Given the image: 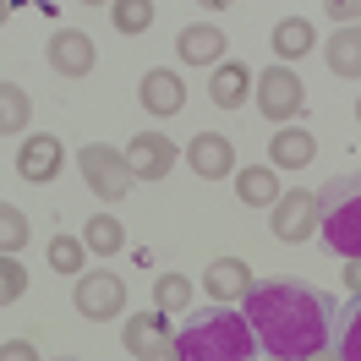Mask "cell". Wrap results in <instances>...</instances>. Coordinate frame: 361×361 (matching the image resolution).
I'll list each match as a JSON object with an SVG mask.
<instances>
[{"label":"cell","mask_w":361,"mask_h":361,"mask_svg":"<svg viewBox=\"0 0 361 361\" xmlns=\"http://www.w3.org/2000/svg\"><path fill=\"white\" fill-rule=\"evenodd\" d=\"M329 350L339 361H361V290H350V301L334 307V339H329Z\"/></svg>","instance_id":"16"},{"label":"cell","mask_w":361,"mask_h":361,"mask_svg":"<svg viewBox=\"0 0 361 361\" xmlns=\"http://www.w3.org/2000/svg\"><path fill=\"white\" fill-rule=\"evenodd\" d=\"M208 93H214L219 110H235V104H247V93H252V71L241 61H225V66H214V77H208Z\"/></svg>","instance_id":"17"},{"label":"cell","mask_w":361,"mask_h":361,"mask_svg":"<svg viewBox=\"0 0 361 361\" xmlns=\"http://www.w3.org/2000/svg\"><path fill=\"white\" fill-rule=\"evenodd\" d=\"M356 121H361V104H356Z\"/></svg>","instance_id":"35"},{"label":"cell","mask_w":361,"mask_h":361,"mask_svg":"<svg viewBox=\"0 0 361 361\" xmlns=\"http://www.w3.org/2000/svg\"><path fill=\"white\" fill-rule=\"evenodd\" d=\"M6 17H11V6H6V0H0V23H6Z\"/></svg>","instance_id":"34"},{"label":"cell","mask_w":361,"mask_h":361,"mask_svg":"<svg viewBox=\"0 0 361 361\" xmlns=\"http://www.w3.org/2000/svg\"><path fill=\"white\" fill-rule=\"evenodd\" d=\"M186 164L203 180H225V176H235V142L219 132H197L192 148H186Z\"/></svg>","instance_id":"9"},{"label":"cell","mask_w":361,"mask_h":361,"mask_svg":"<svg viewBox=\"0 0 361 361\" xmlns=\"http://www.w3.org/2000/svg\"><path fill=\"white\" fill-rule=\"evenodd\" d=\"M345 285H350V290H361V263H350V269H345Z\"/></svg>","instance_id":"31"},{"label":"cell","mask_w":361,"mask_h":361,"mask_svg":"<svg viewBox=\"0 0 361 361\" xmlns=\"http://www.w3.org/2000/svg\"><path fill=\"white\" fill-rule=\"evenodd\" d=\"M317 230L345 263H361V186L356 180H329L317 192Z\"/></svg>","instance_id":"3"},{"label":"cell","mask_w":361,"mask_h":361,"mask_svg":"<svg viewBox=\"0 0 361 361\" xmlns=\"http://www.w3.org/2000/svg\"><path fill=\"white\" fill-rule=\"evenodd\" d=\"M312 17H279L274 23V55L279 61H301V55H312Z\"/></svg>","instance_id":"19"},{"label":"cell","mask_w":361,"mask_h":361,"mask_svg":"<svg viewBox=\"0 0 361 361\" xmlns=\"http://www.w3.org/2000/svg\"><path fill=\"white\" fill-rule=\"evenodd\" d=\"M247 290H252V269L241 263V257H219V263H208V295H214L219 307L247 301Z\"/></svg>","instance_id":"14"},{"label":"cell","mask_w":361,"mask_h":361,"mask_svg":"<svg viewBox=\"0 0 361 361\" xmlns=\"http://www.w3.org/2000/svg\"><path fill=\"white\" fill-rule=\"evenodd\" d=\"M142 361H180V356H176V345H164V350H154V356H142Z\"/></svg>","instance_id":"32"},{"label":"cell","mask_w":361,"mask_h":361,"mask_svg":"<svg viewBox=\"0 0 361 361\" xmlns=\"http://www.w3.org/2000/svg\"><path fill=\"white\" fill-rule=\"evenodd\" d=\"M23 290H27V269L17 257H0V307H11Z\"/></svg>","instance_id":"28"},{"label":"cell","mask_w":361,"mask_h":361,"mask_svg":"<svg viewBox=\"0 0 361 361\" xmlns=\"http://www.w3.org/2000/svg\"><path fill=\"white\" fill-rule=\"evenodd\" d=\"M77 170H82V180H88L104 203H121V197L132 192V180H137L132 164H126V154H121V148H104V142L77 148Z\"/></svg>","instance_id":"4"},{"label":"cell","mask_w":361,"mask_h":361,"mask_svg":"<svg viewBox=\"0 0 361 361\" xmlns=\"http://www.w3.org/2000/svg\"><path fill=\"white\" fill-rule=\"evenodd\" d=\"M263 361H312L334 339V301L307 279H263L241 301Z\"/></svg>","instance_id":"1"},{"label":"cell","mask_w":361,"mask_h":361,"mask_svg":"<svg viewBox=\"0 0 361 361\" xmlns=\"http://www.w3.org/2000/svg\"><path fill=\"white\" fill-rule=\"evenodd\" d=\"M329 66L339 77H361V27H339L329 39Z\"/></svg>","instance_id":"22"},{"label":"cell","mask_w":361,"mask_h":361,"mask_svg":"<svg viewBox=\"0 0 361 361\" xmlns=\"http://www.w3.org/2000/svg\"><path fill=\"white\" fill-rule=\"evenodd\" d=\"M23 247H27V219H23V208H6V203H0V257H17Z\"/></svg>","instance_id":"26"},{"label":"cell","mask_w":361,"mask_h":361,"mask_svg":"<svg viewBox=\"0 0 361 361\" xmlns=\"http://www.w3.org/2000/svg\"><path fill=\"white\" fill-rule=\"evenodd\" d=\"M235 192L247 208H274L279 203V180H274V164H247L235 170Z\"/></svg>","instance_id":"18"},{"label":"cell","mask_w":361,"mask_h":361,"mask_svg":"<svg viewBox=\"0 0 361 361\" xmlns=\"http://www.w3.org/2000/svg\"><path fill=\"white\" fill-rule=\"evenodd\" d=\"M317 230V192H279V203H274V235L279 241H307Z\"/></svg>","instance_id":"7"},{"label":"cell","mask_w":361,"mask_h":361,"mask_svg":"<svg viewBox=\"0 0 361 361\" xmlns=\"http://www.w3.org/2000/svg\"><path fill=\"white\" fill-rule=\"evenodd\" d=\"M329 17H339L345 27H350V17L361 23V0H356V6H350V0H334V6H329Z\"/></svg>","instance_id":"30"},{"label":"cell","mask_w":361,"mask_h":361,"mask_svg":"<svg viewBox=\"0 0 361 361\" xmlns=\"http://www.w3.org/2000/svg\"><path fill=\"white\" fill-rule=\"evenodd\" d=\"M27 121H33V99L17 82H0V137L27 132Z\"/></svg>","instance_id":"21"},{"label":"cell","mask_w":361,"mask_h":361,"mask_svg":"<svg viewBox=\"0 0 361 361\" xmlns=\"http://www.w3.org/2000/svg\"><path fill=\"white\" fill-rule=\"evenodd\" d=\"M186 307H192V285H186L180 274H159L154 279V312L176 317V312H186Z\"/></svg>","instance_id":"23"},{"label":"cell","mask_w":361,"mask_h":361,"mask_svg":"<svg viewBox=\"0 0 361 361\" xmlns=\"http://www.w3.org/2000/svg\"><path fill=\"white\" fill-rule=\"evenodd\" d=\"M82 247H93V252H121L126 247V230H121V219L115 214H99V219H88V230H82Z\"/></svg>","instance_id":"24"},{"label":"cell","mask_w":361,"mask_h":361,"mask_svg":"<svg viewBox=\"0 0 361 361\" xmlns=\"http://www.w3.org/2000/svg\"><path fill=\"white\" fill-rule=\"evenodd\" d=\"M126 164H132L137 180H164L170 164H176V142L164 132H137L132 148H126Z\"/></svg>","instance_id":"8"},{"label":"cell","mask_w":361,"mask_h":361,"mask_svg":"<svg viewBox=\"0 0 361 361\" xmlns=\"http://www.w3.org/2000/svg\"><path fill=\"white\" fill-rule=\"evenodd\" d=\"M71 301H77V312L82 317H121V307H126V279H115V274H82L77 279V290H71Z\"/></svg>","instance_id":"6"},{"label":"cell","mask_w":361,"mask_h":361,"mask_svg":"<svg viewBox=\"0 0 361 361\" xmlns=\"http://www.w3.org/2000/svg\"><path fill=\"white\" fill-rule=\"evenodd\" d=\"M110 17H115V27H121V33H148V23H154V6H148V0H115Z\"/></svg>","instance_id":"27"},{"label":"cell","mask_w":361,"mask_h":361,"mask_svg":"<svg viewBox=\"0 0 361 361\" xmlns=\"http://www.w3.org/2000/svg\"><path fill=\"white\" fill-rule=\"evenodd\" d=\"M93 61H99V49H93L88 33H77V27H61V33L49 39V66L61 71V77H88Z\"/></svg>","instance_id":"10"},{"label":"cell","mask_w":361,"mask_h":361,"mask_svg":"<svg viewBox=\"0 0 361 361\" xmlns=\"http://www.w3.org/2000/svg\"><path fill=\"white\" fill-rule=\"evenodd\" d=\"M0 361H39V350H33L27 339H6V345H0Z\"/></svg>","instance_id":"29"},{"label":"cell","mask_w":361,"mask_h":361,"mask_svg":"<svg viewBox=\"0 0 361 361\" xmlns=\"http://www.w3.org/2000/svg\"><path fill=\"white\" fill-rule=\"evenodd\" d=\"M312 132H301V126H279V137L269 142V164H279V170H301L307 159H312Z\"/></svg>","instance_id":"20"},{"label":"cell","mask_w":361,"mask_h":361,"mask_svg":"<svg viewBox=\"0 0 361 361\" xmlns=\"http://www.w3.org/2000/svg\"><path fill=\"white\" fill-rule=\"evenodd\" d=\"M257 110L269 115L274 126H290L295 115L307 110V88H301V77L290 66H269L257 77Z\"/></svg>","instance_id":"5"},{"label":"cell","mask_w":361,"mask_h":361,"mask_svg":"<svg viewBox=\"0 0 361 361\" xmlns=\"http://www.w3.org/2000/svg\"><path fill=\"white\" fill-rule=\"evenodd\" d=\"M176 356L180 361H257V334L241 312H230L219 301H208L180 323L176 334Z\"/></svg>","instance_id":"2"},{"label":"cell","mask_w":361,"mask_h":361,"mask_svg":"<svg viewBox=\"0 0 361 361\" xmlns=\"http://www.w3.org/2000/svg\"><path fill=\"white\" fill-rule=\"evenodd\" d=\"M82 263H88V247H82L77 235H55V241H49V269H55V274L82 279Z\"/></svg>","instance_id":"25"},{"label":"cell","mask_w":361,"mask_h":361,"mask_svg":"<svg viewBox=\"0 0 361 361\" xmlns=\"http://www.w3.org/2000/svg\"><path fill=\"white\" fill-rule=\"evenodd\" d=\"M312 361H339V356H334V350H317V356H312Z\"/></svg>","instance_id":"33"},{"label":"cell","mask_w":361,"mask_h":361,"mask_svg":"<svg viewBox=\"0 0 361 361\" xmlns=\"http://www.w3.org/2000/svg\"><path fill=\"white\" fill-rule=\"evenodd\" d=\"M176 55H180V61H192V66H214V61H225V27H214V23L180 27Z\"/></svg>","instance_id":"13"},{"label":"cell","mask_w":361,"mask_h":361,"mask_svg":"<svg viewBox=\"0 0 361 361\" xmlns=\"http://www.w3.org/2000/svg\"><path fill=\"white\" fill-rule=\"evenodd\" d=\"M121 345H126L137 361L154 356V350H164V345H176V334H170V317H164V312H137L132 323L121 329Z\"/></svg>","instance_id":"12"},{"label":"cell","mask_w":361,"mask_h":361,"mask_svg":"<svg viewBox=\"0 0 361 361\" xmlns=\"http://www.w3.org/2000/svg\"><path fill=\"white\" fill-rule=\"evenodd\" d=\"M61 142H55V137L49 132H39V137H27L23 148H17V176L23 180H33V186H44V180H55L61 176Z\"/></svg>","instance_id":"11"},{"label":"cell","mask_w":361,"mask_h":361,"mask_svg":"<svg viewBox=\"0 0 361 361\" xmlns=\"http://www.w3.org/2000/svg\"><path fill=\"white\" fill-rule=\"evenodd\" d=\"M180 104H186V88H180L176 71L154 66L148 77H142V110L148 115H180Z\"/></svg>","instance_id":"15"}]
</instances>
